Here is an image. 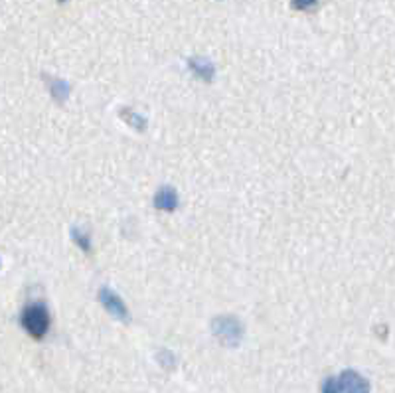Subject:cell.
I'll return each mask as SVG.
<instances>
[{
  "instance_id": "10",
  "label": "cell",
  "mask_w": 395,
  "mask_h": 393,
  "mask_svg": "<svg viewBox=\"0 0 395 393\" xmlns=\"http://www.w3.org/2000/svg\"><path fill=\"white\" fill-rule=\"evenodd\" d=\"M318 4V0H290L293 10H312Z\"/></svg>"
},
{
  "instance_id": "8",
  "label": "cell",
  "mask_w": 395,
  "mask_h": 393,
  "mask_svg": "<svg viewBox=\"0 0 395 393\" xmlns=\"http://www.w3.org/2000/svg\"><path fill=\"white\" fill-rule=\"evenodd\" d=\"M71 237H73V242L78 243L79 247L83 251H91V239H89V233L83 232V230H73L71 232Z\"/></svg>"
},
{
  "instance_id": "3",
  "label": "cell",
  "mask_w": 395,
  "mask_h": 393,
  "mask_svg": "<svg viewBox=\"0 0 395 393\" xmlns=\"http://www.w3.org/2000/svg\"><path fill=\"white\" fill-rule=\"evenodd\" d=\"M214 336L226 346H237L243 336V324L237 321L236 316H218L211 322Z\"/></svg>"
},
{
  "instance_id": "7",
  "label": "cell",
  "mask_w": 395,
  "mask_h": 393,
  "mask_svg": "<svg viewBox=\"0 0 395 393\" xmlns=\"http://www.w3.org/2000/svg\"><path fill=\"white\" fill-rule=\"evenodd\" d=\"M50 93L58 103H63L70 97V83H65L63 80H52L50 81Z\"/></svg>"
},
{
  "instance_id": "2",
  "label": "cell",
  "mask_w": 395,
  "mask_h": 393,
  "mask_svg": "<svg viewBox=\"0 0 395 393\" xmlns=\"http://www.w3.org/2000/svg\"><path fill=\"white\" fill-rule=\"evenodd\" d=\"M20 321H22L24 330L36 340L44 338L46 332L50 328V314H48V308L42 303H34L26 306Z\"/></svg>"
},
{
  "instance_id": "1",
  "label": "cell",
  "mask_w": 395,
  "mask_h": 393,
  "mask_svg": "<svg viewBox=\"0 0 395 393\" xmlns=\"http://www.w3.org/2000/svg\"><path fill=\"white\" fill-rule=\"evenodd\" d=\"M322 393H369V382L358 372L348 370L340 377H328L322 385Z\"/></svg>"
},
{
  "instance_id": "5",
  "label": "cell",
  "mask_w": 395,
  "mask_h": 393,
  "mask_svg": "<svg viewBox=\"0 0 395 393\" xmlns=\"http://www.w3.org/2000/svg\"><path fill=\"white\" fill-rule=\"evenodd\" d=\"M188 68H190L200 80L208 81V83H210V81L214 80V75H216V68H214V63H211L208 58L194 55V58L188 60Z\"/></svg>"
},
{
  "instance_id": "6",
  "label": "cell",
  "mask_w": 395,
  "mask_h": 393,
  "mask_svg": "<svg viewBox=\"0 0 395 393\" xmlns=\"http://www.w3.org/2000/svg\"><path fill=\"white\" fill-rule=\"evenodd\" d=\"M154 206L162 212H174L178 208V194L176 190H172L170 186H162L157 192V198H154Z\"/></svg>"
},
{
  "instance_id": "11",
  "label": "cell",
  "mask_w": 395,
  "mask_h": 393,
  "mask_svg": "<svg viewBox=\"0 0 395 393\" xmlns=\"http://www.w3.org/2000/svg\"><path fill=\"white\" fill-rule=\"evenodd\" d=\"M58 2H65V0H58Z\"/></svg>"
},
{
  "instance_id": "9",
  "label": "cell",
  "mask_w": 395,
  "mask_h": 393,
  "mask_svg": "<svg viewBox=\"0 0 395 393\" xmlns=\"http://www.w3.org/2000/svg\"><path fill=\"white\" fill-rule=\"evenodd\" d=\"M121 115H123L125 119H129L127 123H129V125H135L137 129H139V131H142V129L147 126L144 119H142V117H139V115H135L131 109H123V111H121Z\"/></svg>"
},
{
  "instance_id": "4",
  "label": "cell",
  "mask_w": 395,
  "mask_h": 393,
  "mask_svg": "<svg viewBox=\"0 0 395 393\" xmlns=\"http://www.w3.org/2000/svg\"><path fill=\"white\" fill-rule=\"evenodd\" d=\"M99 301H101V304L105 306L107 313L111 314V316H115L117 321H121V322L131 321V316H129V311H127V306H125V303L121 301V296L117 295L115 291H111V289L103 286V289L99 291Z\"/></svg>"
}]
</instances>
